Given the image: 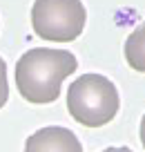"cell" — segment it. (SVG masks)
I'll list each match as a JSON object with an SVG mask.
<instances>
[{"mask_svg": "<svg viewBox=\"0 0 145 152\" xmlns=\"http://www.w3.org/2000/svg\"><path fill=\"white\" fill-rule=\"evenodd\" d=\"M9 99V85H7V65L5 61L0 58V107L7 103Z\"/></svg>", "mask_w": 145, "mask_h": 152, "instance_id": "8992f818", "label": "cell"}, {"mask_svg": "<svg viewBox=\"0 0 145 152\" xmlns=\"http://www.w3.org/2000/svg\"><path fill=\"white\" fill-rule=\"evenodd\" d=\"M121 107L118 90L101 74H83L67 90V110L85 128H103Z\"/></svg>", "mask_w": 145, "mask_h": 152, "instance_id": "7a4b0ae2", "label": "cell"}, {"mask_svg": "<svg viewBox=\"0 0 145 152\" xmlns=\"http://www.w3.org/2000/svg\"><path fill=\"white\" fill-rule=\"evenodd\" d=\"M78 67L74 54L67 49H29L16 63V85L25 101L36 105L54 103L60 96L63 81Z\"/></svg>", "mask_w": 145, "mask_h": 152, "instance_id": "6da1fadb", "label": "cell"}, {"mask_svg": "<svg viewBox=\"0 0 145 152\" xmlns=\"http://www.w3.org/2000/svg\"><path fill=\"white\" fill-rule=\"evenodd\" d=\"M103 152H134V150H130V148H107Z\"/></svg>", "mask_w": 145, "mask_h": 152, "instance_id": "ba28073f", "label": "cell"}, {"mask_svg": "<svg viewBox=\"0 0 145 152\" xmlns=\"http://www.w3.org/2000/svg\"><path fill=\"white\" fill-rule=\"evenodd\" d=\"M25 152H83V145L71 130L49 125L25 141Z\"/></svg>", "mask_w": 145, "mask_h": 152, "instance_id": "277c9868", "label": "cell"}, {"mask_svg": "<svg viewBox=\"0 0 145 152\" xmlns=\"http://www.w3.org/2000/svg\"><path fill=\"white\" fill-rule=\"evenodd\" d=\"M125 61L132 69L145 74V23L138 25L125 40Z\"/></svg>", "mask_w": 145, "mask_h": 152, "instance_id": "5b68a950", "label": "cell"}, {"mask_svg": "<svg viewBox=\"0 0 145 152\" xmlns=\"http://www.w3.org/2000/svg\"><path fill=\"white\" fill-rule=\"evenodd\" d=\"M85 7L80 0H36L31 25L36 36L52 43H71L85 29Z\"/></svg>", "mask_w": 145, "mask_h": 152, "instance_id": "3957f363", "label": "cell"}, {"mask_svg": "<svg viewBox=\"0 0 145 152\" xmlns=\"http://www.w3.org/2000/svg\"><path fill=\"white\" fill-rule=\"evenodd\" d=\"M141 143L145 148V114H143V119H141Z\"/></svg>", "mask_w": 145, "mask_h": 152, "instance_id": "52a82bcc", "label": "cell"}]
</instances>
